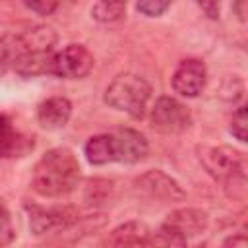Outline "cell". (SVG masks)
I'll use <instances>...</instances> for the list:
<instances>
[{"label": "cell", "mask_w": 248, "mask_h": 248, "mask_svg": "<svg viewBox=\"0 0 248 248\" xmlns=\"http://www.w3.org/2000/svg\"><path fill=\"white\" fill-rule=\"evenodd\" d=\"M81 172L76 155L66 147L48 149L33 169V190L43 198H62L74 192Z\"/></svg>", "instance_id": "6da1fadb"}, {"label": "cell", "mask_w": 248, "mask_h": 248, "mask_svg": "<svg viewBox=\"0 0 248 248\" xmlns=\"http://www.w3.org/2000/svg\"><path fill=\"white\" fill-rule=\"evenodd\" d=\"M198 159L202 167L215 180L223 182V188L231 198L244 200L246 196V161L244 155L229 145H198Z\"/></svg>", "instance_id": "7a4b0ae2"}, {"label": "cell", "mask_w": 248, "mask_h": 248, "mask_svg": "<svg viewBox=\"0 0 248 248\" xmlns=\"http://www.w3.org/2000/svg\"><path fill=\"white\" fill-rule=\"evenodd\" d=\"M151 97V85L138 74H118L105 89V103L132 118H141Z\"/></svg>", "instance_id": "3957f363"}, {"label": "cell", "mask_w": 248, "mask_h": 248, "mask_svg": "<svg viewBox=\"0 0 248 248\" xmlns=\"http://www.w3.org/2000/svg\"><path fill=\"white\" fill-rule=\"evenodd\" d=\"M29 213V229L33 234H46V232H62L68 231L72 225L78 223V211L70 205H56V207H41V205H27Z\"/></svg>", "instance_id": "277c9868"}, {"label": "cell", "mask_w": 248, "mask_h": 248, "mask_svg": "<svg viewBox=\"0 0 248 248\" xmlns=\"http://www.w3.org/2000/svg\"><path fill=\"white\" fill-rule=\"evenodd\" d=\"M192 116L186 105L174 97H159L151 108V126L163 134H180L188 130Z\"/></svg>", "instance_id": "5b68a950"}, {"label": "cell", "mask_w": 248, "mask_h": 248, "mask_svg": "<svg viewBox=\"0 0 248 248\" xmlns=\"http://www.w3.org/2000/svg\"><path fill=\"white\" fill-rule=\"evenodd\" d=\"M93 54L83 45H68L60 52L52 54L50 74L66 79H79L85 78L93 68Z\"/></svg>", "instance_id": "8992f818"}, {"label": "cell", "mask_w": 248, "mask_h": 248, "mask_svg": "<svg viewBox=\"0 0 248 248\" xmlns=\"http://www.w3.org/2000/svg\"><path fill=\"white\" fill-rule=\"evenodd\" d=\"M108 151L110 163H138L147 155L149 145L143 134L132 128H118L108 132Z\"/></svg>", "instance_id": "52a82bcc"}, {"label": "cell", "mask_w": 248, "mask_h": 248, "mask_svg": "<svg viewBox=\"0 0 248 248\" xmlns=\"http://www.w3.org/2000/svg\"><path fill=\"white\" fill-rule=\"evenodd\" d=\"M134 186L147 198L159 202H180L184 200V190L180 184L163 170H147L134 180Z\"/></svg>", "instance_id": "ba28073f"}, {"label": "cell", "mask_w": 248, "mask_h": 248, "mask_svg": "<svg viewBox=\"0 0 248 248\" xmlns=\"http://www.w3.org/2000/svg\"><path fill=\"white\" fill-rule=\"evenodd\" d=\"M205 79H207L205 64L198 58H188L176 66L170 78V85L174 93L182 97H198L205 87Z\"/></svg>", "instance_id": "9c48e42d"}, {"label": "cell", "mask_w": 248, "mask_h": 248, "mask_svg": "<svg viewBox=\"0 0 248 248\" xmlns=\"http://www.w3.org/2000/svg\"><path fill=\"white\" fill-rule=\"evenodd\" d=\"M72 116V103L66 97H48L37 108V120L45 130H60Z\"/></svg>", "instance_id": "30bf717a"}, {"label": "cell", "mask_w": 248, "mask_h": 248, "mask_svg": "<svg viewBox=\"0 0 248 248\" xmlns=\"http://www.w3.org/2000/svg\"><path fill=\"white\" fill-rule=\"evenodd\" d=\"M170 227H174L184 238L198 236L205 231L207 227V213L196 207H180L169 213L167 221Z\"/></svg>", "instance_id": "8fae6325"}, {"label": "cell", "mask_w": 248, "mask_h": 248, "mask_svg": "<svg viewBox=\"0 0 248 248\" xmlns=\"http://www.w3.org/2000/svg\"><path fill=\"white\" fill-rule=\"evenodd\" d=\"M33 149V138L21 134L0 114V157H23Z\"/></svg>", "instance_id": "7c38bea8"}, {"label": "cell", "mask_w": 248, "mask_h": 248, "mask_svg": "<svg viewBox=\"0 0 248 248\" xmlns=\"http://www.w3.org/2000/svg\"><path fill=\"white\" fill-rule=\"evenodd\" d=\"M149 234L151 231L147 229L145 223L140 221H128L118 225L116 229H112L105 242L107 246H145L149 242Z\"/></svg>", "instance_id": "4fadbf2b"}, {"label": "cell", "mask_w": 248, "mask_h": 248, "mask_svg": "<svg viewBox=\"0 0 248 248\" xmlns=\"http://www.w3.org/2000/svg\"><path fill=\"white\" fill-rule=\"evenodd\" d=\"M85 159L91 165H107L110 163V151H108V134H97L91 136L83 145Z\"/></svg>", "instance_id": "5bb4252c"}, {"label": "cell", "mask_w": 248, "mask_h": 248, "mask_svg": "<svg viewBox=\"0 0 248 248\" xmlns=\"http://www.w3.org/2000/svg\"><path fill=\"white\" fill-rule=\"evenodd\" d=\"M126 4L128 0H99L93 6L91 16L101 23H112L126 14Z\"/></svg>", "instance_id": "9a60e30c"}, {"label": "cell", "mask_w": 248, "mask_h": 248, "mask_svg": "<svg viewBox=\"0 0 248 248\" xmlns=\"http://www.w3.org/2000/svg\"><path fill=\"white\" fill-rule=\"evenodd\" d=\"M17 56H19V41H17V35L0 37V78L6 76L14 68Z\"/></svg>", "instance_id": "2e32d148"}, {"label": "cell", "mask_w": 248, "mask_h": 248, "mask_svg": "<svg viewBox=\"0 0 248 248\" xmlns=\"http://www.w3.org/2000/svg\"><path fill=\"white\" fill-rule=\"evenodd\" d=\"M188 242V238H184L174 227H170L169 223H163L155 232L149 234V242L147 244H155V246H184Z\"/></svg>", "instance_id": "e0dca14e"}, {"label": "cell", "mask_w": 248, "mask_h": 248, "mask_svg": "<svg viewBox=\"0 0 248 248\" xmlns=\"http://www.w3.org/2000/svg\"><path fill=\"white\" fill-rule=\"evenodd\" d=\"M172 0H138L136 8L140 14L147 16V17H157L161 14H165L169 10Z\"/></svg>", "instance_id": "ac0fdd59"}, {"label": "cell", "mask_w": 248, "mask_h": 248, "mask_svg": "<svg viewBox=\"0 0 248 248\" xmlns=\"http://www.w3.org/2000/svg\"><path fill=\"white\" fill-rule=\"evenodd\" d=\"M246 126H248V118H246V107H238L231 118V134L238 140V141H246Z\"/></svg>", "instance_id": "d6986e66"}, {"label": "cell", "mask_w": 248, "mask_h": 248, "mask_svg": "<svg viewBox=\"0 0 248 248\" xmlns=\"http://www.w3.org/2000/svg\"><path fill=\"white\" fill-rule=\"evenodd\" d=\"M16 232H14V225H12V219H10V213L8 209L0 203V246H6L14 240Z\"/></svg>", "instance_id": "ffe728a7"}, {"label": "cell", "mask_w": 248, "mask_h": 248, "mask_svg": "<svg viewBox=\"0 0 248 248\" xmlns=\"http://www.w3.org/2000/svg\"><path fill=\"white\" fill-rule=\"evenodd\" d=\"M58 2L60 0H23V4L39 16H50L58 8Z\"/></svg>", "instance_id": "44dd1931"}, {"label": "cell", "mask_w": 248, "mask_h": 248, "mask_svg": "<svg viewBox=\"0 0 248 248\" xmlns=\"http://www.w3.org/2000/svg\"><path fill=\"white\" fill-rule=\"evenodd\" d=\"M196 2H198L202 12L209 19H219V16H221V0H196Z\"/></svg>", "instance_id": "7402d4cb"}, {"label": "cell", "mask_w": 248, "mask_h": 248, "mask_svg": "<svg viewBox=\"0 0 248 248\" xmlns=\"http://www.w3.org/2000/svg\"><path fill=\"white\" fill-rule=\"evenodd\" d=\"M246 0H234V12H236V16L244 21V16H246Z\"/></svg>", "instance_id": "603a6c76"}, {"label": "cell", "mask_w": 248, "mask_h": 248, "mask_svg": "<svg viewBox=\"0 0 248 248\" xmlns=\"http://www.w3.org/2000/svg\"><path fill=\"white\" fill-rule=\"evenodd\" d=\"M225 244H232V246L240 244V246H246V238H244V236H242V238H229Z\"/></svg>", "instance_id": "cb8c5ba5"}]
</instances>
